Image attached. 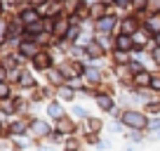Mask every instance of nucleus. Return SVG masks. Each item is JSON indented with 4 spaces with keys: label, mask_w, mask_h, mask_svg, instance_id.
Masks as SVG:
<instances>
[{
    "label": "nucleus",
    "mask_w": 160,
    "mask_h": 151,
    "mask_svg": "<svg viewBox=\"0 0 160 151\" xmlns=\"http://www.w3.org/2000/svg\"><path fill=\"white\" fill-rule=\"evenodd\" d=\"M122 121H125L127 125L137 128V130H141V128H146V125H148L146 116H144V113H139V111H127L125 116H122Z\"/></svg>",
    "instance_id": "f257e3e1"
},
{
    "label": "nucleus",
    "mask_w": 160,
    "mask_h": 151,
    "mask_svg": "<svg viewBox=\"0 0 160 151\" xmlns=\"http://www.w3.org/2000/svg\"><path fill=\"white\" fill-rule=\"evenodd\" d=\"M97 102H99V106H101L104 111H111V109H113V102H111L106 95H99V97H97Z\"/></svg>",
    "instance_id": "f03ea898"
},
{
    "label": "nucleus",
    "mask_w": 160,
    "mask_h": 151,
    "mask_svg": "<svg viewBox=\"0 0 160 151\" xmlns=\"http://www.w3.org/2000/svg\"><path fill=\"white\" fill-rule=\"evenodd\" d=\"M113 21H115L113 17H111V19H108V17H106V19H101V21H99V31H104V33H108V31L113 29Z\"/></svg>",
    "instance_id": "7ed1b4c3"
},
{
    "label": "nucleus",
    "mask_w": 160,
    "mask_h": 151,
    "mask_svg": "<svg viewBox=\"0 0 160 151\" xmlns=\"http://www.w3.org/2000/svg\"><path fill=\"white\" fill-rule=\"evenodd\" d=\"M137 83H139V85H151V73L139 71V73H137Z\"/></svg>",
    "instance_id": "20e7f679"
},
{
    "label": "nucleus",
    "mask_w": 160,
    "mask_h": 151,
    "mask_svg": "<svg viewBox=\"0 0 160 151\" xmlns=\"http://www.w3.org/2000/svg\"><path fill=\"white\" fill-rule=\"evenodd\" d=\"M122 31H125V33H134V31H137L134 19H125V24H122Z\"/></svg>",
    "instance_id": "39448f33"
},
{
    "label": "nucleus",
    "mask_w": 160,
    "mask_h": 151,
    "mask_svg": "<svg viewBox=\"0 0 160 151\" xmlns=\"http://www.w3.org/2000/svg\"><path fill=\"white\" fill-rule=\"evenodd\" d=\"M146 7H148V12H160V0H148V3H146Z\"/></svg>",
    "instance_id": "423d86ee"
},
{
    "label": "nucleus",
    "mask_w": 160,
    "mask_h": 151,
    "mask_svg": "<svg viewBox=\"0 0 160 151\" xmlns=\"http://www.w3.org/2000/svg\"><path fill=\"white\" fill-rule=\"evenodd\" d=\"M21 19L28 21V24H33V21H38V17H35V12H33V10H28V12H24V14H21Z\"/></svg>",
    "instance_id": "0eeeda50"
},
{
    "label": "nucleus",
    "mask_w": 160,
    "mask_h": 151,
    "mask_svg": "<svg viewBox=\"0 0 160 151\" xmlns=\"http://www.w3.org/2000/svg\"><path fill=\"white\" fill-rule=\"evenodd\" d=\"M118 45H120V50H130V47H132V40L127 38V35H120V43H118Z\"/></svg>",
    "instance_id": "6e6552de"
},
{
    "label": "nucleus",
    "mask_w": 160,
    "mask_h": 151,
    "mask_svg": "<svg viewBox=\"0 0 160 151\" xmlns=\"http://www.w3.org/2000/svg\"><path fill=\"white\" fill-rule=\"evenodd\" d=\"M151 87L160 92V73H153V76H151Z\"/></svg>",
    "instance_id": "1a4fd4ad"
},
{
    "label": "nucleus",
    "mask_w": 160,
    "mask_h": 151,
    "mask_svg": "<svg viewBox=\"0 0 160 151\" xmlns=\"http://www.w3.org/2000/svg\"><path fill=\"white\" fill-rule=\"evenodd\" d=\"M50 116L61 118V106H59V104H50Z\"/></svg>",
    "instance_id": "9d476101"
},
{
    "label": "nucleus",
    "mask_w": 160,
    "mask_h": 151,
    "mask_svg": "<svg viewBox=\"0 0 160 151\" xmlns=\"http://www.w3.org/2000/svg\"><path fill=\"white\" fill-rule=\"evenodd\" d=\"M33 130H35V132H40V135H47V132H50V128H47L45 123H35Z\"/></svg>",
    "instance_id": "9b49d317"
},
{
    "label": "nucleus",
    "mask_w": 160,
    "mask_h": 151,
    "mask_svg": "<svg viewBox=\"0 0 160 151\" xmlns=\"http://www.w3.org/2000/svg\"><path fill=\"white\" fill-rule=\"evenodd\" d=\"M21 52H24V55H33V52H35V45H21Z\"/></svg>",
    "instance_id": "f8f14e48"
},
{
    "label": "nucleus",
    "mask_w": 160,
    "mask_h": 151,
    "mask_svg": "<svg viewBox=\"0 0 160 151\" xmlns=\"http://www.w3.org/2000/svg\"><path fill=\"white\" fill-rule=\"evenodd\" d=\"M87 78H90V81H99V71H87Z\"/></svg>",
    "instance_id": "ddd939ff"
},
{
    "label": "nucleus",
    "mask_w": 160,
    "mask_h": 151,
    "mask_svg": "<svg viewBox=\"0 0 160 151\" xmlns=\"http://www.w3.org/2000/svg\"><path fill=\"white\" fill-rule=\"evenodd\" d=\"M61 99H73V92L71 90H61Z\"/></svg>",
    "instance_id": "4468645a"
},
{
    "label": "nucleus",
    "mask_w": 160,
    "mask_h": 151,
    "mask_svg": "<svg viewBox=\"0 0 160 151\" xmlns=\"http://www.w3.org/2000/svg\"><path fill=\"white\" fill-rule=\"evenodd\" d=\"M153 59H155V64H160V45L153 50Z\"/></svg>",
    "instance_id": "2eb2a0df"
},
{
    "label": "nucleus",
    "mask_w": 160,
    "mask_h": 151,
    "mask_svg": "<svg viewBox=\"0 0 160 151\" xmlns=\"http://www.w3.org/2000/svg\"><path fill=\"white\" fill-rule=\"evenodd\" d=\"M66 31V21H59V24H57V33H64Z\"/></svg>",
    "instance_id": "dca6fc26"
},
{
    "label": "nucleus",
    "mask_w": 160,
    "mask_h": 151,
    "mask_svg": "<svg viewBox=\"0 0 160 151\" xmlns=\"http://www.w3.org/2000/svg\"><path fill=\"white\" fill-rule=\"evenodd\" d=\"M148 125H151V128H153V130H160V118H155V121H151V123H148Z\"/></svg>",
    "instance_id": "f3484780"
},
{
    "label": "nucleus",
    "mask_w": 160,
    "mask_h": 151,
    "mask_svg": "<svg viewBox=\"0 0 160 151\" xmlns=\"http://www.w3.org/2000/svg\"><path fill=\"white\" fill-rule=\"evenodd\" d=\"M7 92H10V90H7V85H2V83H0V97H7Z\"/></svg>",
    "instance_id": "a211bd4d"
},
{
    "label": "nucleus",
    "mask_w": 160,
    "mask_h": 151,
    "mask_svg": "<svg viewBox=\"0 0 160 151\" xmlns=\"http://www.w3.org/2000/svg\"><path fill=\"white\" fill-rule=\"evenodd\" d=\"M73 113H75V116H85V111L80 109V106H75V109H73Z\"/></svg>",
    "instance_id": "6ab92c4d"
},
{
    "label": "nucleus",
    "mask_w": 160,
    "mask_h": 151,
    "mask_svg": "<svg viewBox=\"0 0 160 151\" xmlns=\"http://www.w3.org/2000/svg\"><path fill=\"white\" fill-rule=\"evenodd\" d=\"M155 45H160V33H155Z\"/></svg>",
    "instance_id": "aec40b11"
},
{
    "label": "nucleus",
    "mask_w": 160,
    "mask_h": 151,
    "mask_svg": "<svg viewBox=\"0 0 160 151\" xmlns=\"http://www.w3.org/2000/svg\"><path fill=\"white\" fill-rule=\"evenodd\" d=\"M125 3H127V0H118V5H125Z\"/></svg>",
    "instance_id": "412c9836"
}]
</instances>
